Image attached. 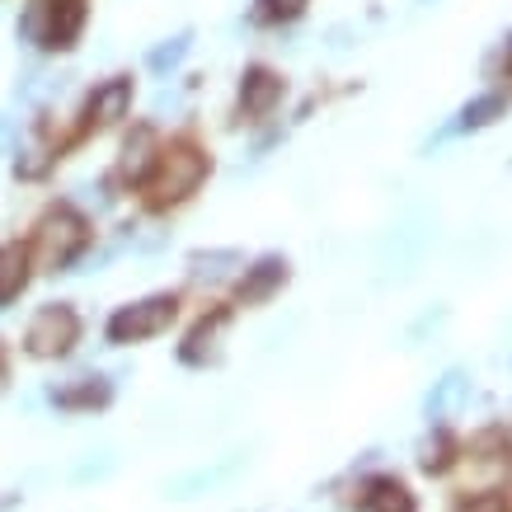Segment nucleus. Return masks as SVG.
Wrapping results in <instances>:
<instances>
[{"mask_svg":"<svg viewBox=\"0 0 512 512\" xmlns=\"http://www.w3.org/2000/svg\"><path fill=\"white\" fill-rule=\"evenodd\" d=\"M80 339V315L71 311V306H43V311L29 320V334H24V343H29L33 357H62L71 343Z\"/></svg>","mask_w":512,"mask_h":512,"instance_id":"4","label":"nucleus"},{"mask_svg":"<svg viewBox=\"0 0 512 512\" xmlns=\"http://www.w3.org/2000/svg\"><path fill=\"white\" fill-rule=\"evenodd\" d=\"M43 19H47L43 43L47 47H71L80 38V24H85V0H57Z\"/></svg>","mask_w":512,"mask_h":512,"instance_id":"10","label":"nucleus"},{"mask_svg":"<svg viewBox=\"0 0 512 512\" xmlns=\"http://www.w3.org/2000/svg\"><path fill=\"white\" fill-rule=\"evenodd\" d=\"M240 470H245V456H240V451H231V456H221V461H212V466H198V470H188V475H179V480H170V489H165V494H170V498L212 494V489H221V484H231Z\"/></svg>","mask_w":512,"mask_h":512,"instance_id":"5","label":"nucleus"},{"mask_svg":"<svg viewBox=\"0 0 512 512\" xmlns=\"http://www.w3.org/2000/svg\"><path fill=\"white\" fill-rule=\"evenodd\" d=\"M442 320H447V306H437V311L419 315V320H414V325H409V343L419 339V334H428V329H437V325H442Z\"/></svg>","mask_w":512,"mask_h":512,"instance_id":"22","label":"nucleus"},{"mask_svg":"<svg viewBox=\"0 0 512 512\" xmlns=\"http://www.w3.org/2000/svg\"><path fill=\"white\" fill-rule=\"evenodd\" d=\"M24 282H29V259H24V249L0 245V301H15V296L24 292Z\"/></svg>","mask_w":512,"mask_h":512,"instance_id":"15","label":"nucleus"},{"mask_svg":"<svg viewBox=\"0 0 512 512\" xmlns=\"http://www.w3.org/2000/svg\"><path fill=\"white\" fill-rule=\"evenodd\" d=\"M207 179V156L198 146H170L156 156V170L146 179V193L156 207H170V202H184L193 188Z\"/></svg>","mask_w":512,"mask_h":512,"instance_id":"1","label":"nucleus"},{"mask_svg":"<svg viewBox=\"0 0 512 512\" xmlns=\"http://www.w3.org/2000/svg\"><path fill=\"white\" fill-rule=\"evenodd\" d=\"M451 451H456V447L447 442V433H433V437H428V442L419 447V466L428 470V475H442V470L451 466Z\"/></svg>","mask_w":512,"mask_h":512,"instance_id":"18","label":"nucleus"},{"mask_svg":"<svg viewBox=\"0 0 512 512\" xmlns=\"http://www.w3.org/2000/svg\"><path fill=\"white\" fill-rule=\"evenodd\" d=\"M80 245H85V221H80L71 207H52V212L38 221V231H33V264L47 268V273H57V268H66L76 259Z\"/></svg>","mask_w":512,"mask_h":512,"instance_id":"2","label":"nucleus"},{"mask_svg":"<svg viewBox=\"0 0 512 512\" xmlns=\"http://www.w3.org/2000/svg\"><path fill=\"white\" fill-rule=\"evenodd\" d=\"M127 104H132V85L127 80H109V85H99L90 94V123L94 127H113L118 118H127Z\"/></svg>","mask_w":512,"mask_h":512,"instance_id":"11","label":"nucleus"},{"mask_svg":"<svg viewBox=\"0 0 512 512\" xmlns=\"http://www.w3.org/2000/svg\"><path fill=\"white\" fill-rule=\"evenodd\" d=\"M221 329H226V311H217L212 320H202V325L188 334V343H184V362H188V367H202L207 357H217Z\"/></svg>","mask_w":512,"mask_h":512,"instance_id":"13","label":"nucleus"},{"mask_svg":"<svg viewBox=\"0 0 512 512\" xmlns=\"http://www.w3.org/2000/svg\"><path fill=\"white\" fill-rule=\"evenodd\" d=\"M151 151H156V137H151V127H141L137 137L123 146V174L127 179H146V170H151Z\"/></svg>","mask_w":512,"mask_h":512,"instance_id":"16","label":"nucleus"},{"mask_svg":"<svg viewBox=\"0 0 512 512\" xmlns=\"http://www.w3.org/2000/svg\"><path fill=\"white\" fill-rule=\"evenodd\" d=\"M188 264H193V278L221 282V278H231L235 268H245V259H240V249H198Z\"/></svg>","mask_w":512,"mask_h":512,"instance_id":"14","label":"nucleus"},{"mask_svg":"<svg viewBox=\"0 0 512 512\" xmlns=\"http://www.w3.org/2000/svg\"><path fill=\"white\" fill-rule=\"evenodd\" d=\"M10 141H15V123L0 113V146H10Z\"/></svg>","mask_w":512,"mask_h":512,"instance_id":"23","label":"nucleus"},{"mask_svg":"<svg viewBox=\"0 0 512 512\" xmlns=\"http://www.w3.org/2000/svg\"><path fill=\"white\" fill-rule=\"evenodd\" d=\"M357 508L362 512H419V503H414V494L395 475H372V480L362 484Z\"/></svg>","mask_w":512,"mask_h":512,"instance_id":"8","label":"nucleus"},{"mask_svg":"<svg viewBox=\"0 0 512 512\" xmlns=\"http://www.w3.org/2000/svg\"><path fill=\"white\" fill-rule=\"evenodd\" d=\"M282 104V76L268 66H249L240 80V113L245 118H268Z\"/></svg>","mask_w":512,"mask_h":512,"instance_id":"6","label":"nucleus"},{"mask_svg":"<svg viewBox=\"0 0 512 512\" xmlns=\"http://www.w3.org/2000/svg\"><path fill=\"white\" fill-rule=\"evenodd\" d=\"M188 47H193V33H174V38H165V43L146 57V66H151L156 76H165V71H174V66L188 57Z\"/></svg>","mask_w":512,"mask_h":512,"instance_id":"17","label":"nucleus"},{"mask_svg":"<svg viewBox=\"0 0 512 512\" xmlns=\"http://www.w3.org/2000/svg\"><path fill=\"white\" fill-rule=\"evenodd\" d=\"M508 113V94H480V99H470L466 109L456 113V123H451V132H480V127H489L494 118H503Z\"/></svg>","mask_w":512,"mask_h":512,"instance_id":"12","label":"nucleus"},{"mask_svg":"<svg viewBox=\"0 0 512 512\" xmlns=\"http://www.w3.org/2000/svg\"><path fill=\"white\" fill-rule=\"evenodd\" d=\"M109 470H113V456H109V451H99V461H80L71 480H76V484H90V480H104Z\"/></svg>","mask_w":512,"mask_h":512,"instance_id":"21","label":"nucleus"},{"mask_svg":"<svg viewBox=\"0 0 512 512\" xmlns=\"http://www.w3.org/2000/svg\"><path fill=\"white\" fill-rule=\"evenodd\" d=\"M311 0H259V15L264 19H296Z\"/></svg>","mask_w":512,"mask_h":512,"instance_id":"20","label":"nucleus"},{"mask_svg":"<svg viewBox=\"0 0 512 512\" xmlns=\"http://www.w3.org/2000/svg\"><path fill=\"white\" fill-rule=\"evenodd\" d=\"M174 311H179V301L174 296H146V301H132L123 311H113L109 320V339L113 343H141V339H156L165 329L174 325Z\"/></svg>","mask_w":512,"mask_h":512,"instance_id":"3","label":"nucleus"},{"mask_svg":"<svg viewBox=\"0 0 512 512\" xmlns=\"http://www.w3.org/2000/svg\"><path fill=\"white\" fill-rule=\"evenodd\" d=\"M282 282H287V259H282V254L259 259L254 268H245V282H240V306H259V301H268Z\"/></svg>","mask_w":512,"mask_h":512,"instance_id":"9","label":"nucleus"},{"mask_svg":"<svg viewBox=\"0 0 512 512\" xmlns=\"http://www.w3.org/2000/svg\"><path fill=\"white\" fill-rule=\"evenodd\" d=\"M104 400H109V381H90V386H76L57 395L62 409H94V404H104Z\"/></svg>","mask_w":512,"mask_h":512,"instance_id":"19","label":"nucleus"},{"mask_svg":"<svg viewBox=\"0 0 512 512\" xmlns=\"http://www.w3.org/2000/svg\"><path fill=\"white\" fill-rule=\"evenodd\" d=\"M466 400H470V372H447L442 381H437L433 390H428V400H423V414L433 423H447V419H456L461 409H466Z\"/></svg>","mask_w":512,"mask_h":512,"instance_id":"7","label":"nucleus"}]
</instances>
